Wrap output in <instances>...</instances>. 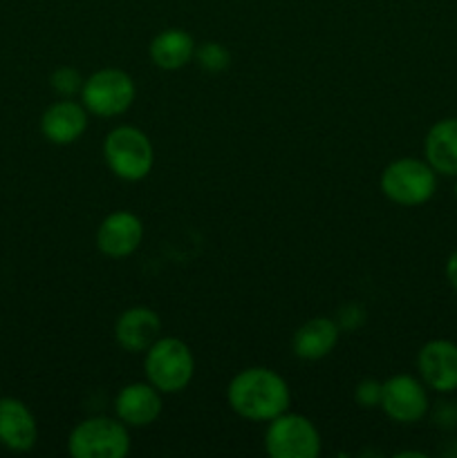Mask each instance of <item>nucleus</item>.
Returning a JSON list of instances; mask_svg holds the SVG:
<instances>
[{
    "instance_id": "14",
    "label": "nucleus",
    "mask_w": 457,
    "mask_h": 458,
    "mask_svg": "<svg viewBox=\"0 0 457 458\" xmlns=\"http://www.w3.org/2000/svg\"><path fill=\"white\" fill-rule=\"evenodd\" d=\"M39 441V425L18 398H0V443L12 452H30Z\"/></svg>"
},
{
    "instance_id": "2",
    "label": "nucleus",
    "mask_w": 457,
    "mask_h": 458,
    "mask_svg": "<svg viewBox=\"0 0 457 458\" xmlns=\"http://www.w3.org/2000/svg\"><path fill=\"white\" fill-rule=\"evenodd\" d=\"M103 159L115 177L124 182H142L155 165V150L143 130L134 125H119L110 130L103 141Z\"/></svg>"
},
{
    "instance_id": "8",
    "label": "nucleus",
    "mask_w": 457,
    "mask_h": 458,
    "mask_svg": "<svg viewBox=\"0 0 457 458\" xmlns=\"http://www.w3.org/2000/svg\"><path fill=\"white\" fill-rule=\"evenodd\" d=\"M379 407L394 423H419L430 407L428 387L421 378H415L410 374H397L392 378L384 380Z\"/></svg>"
},
{
    "instance_id": "5",
    "label": "nucleus",
    "mask_w": 457,
    "mask_h": 458,
    "mask_svg": "<svg viewBox=\"0 0 457 458\" xmlns=\"http://www.w3.org/2000/svg\"><path fill=\"white\" fill-rule=\"evenodd\" d=\"M67 450L74 458H125L130 454L128 425L108 416L81 420L67 438Z\"/></svg>"
},
{
    "instance_id": "9",
    "label": "nucleus",
    "mask_w": 457,
    "mask_h": 458,
    "mask_svg": "<svg viewBox=\"0 0 457 458\" xmlns=\"http://www.w3.org/2000/svg\"><path fill=\"white\" fill-rule=\"evenodd\" d=\"M417 371L433 392H457V344L444 338L428 340L417 353Z\"/></svg>"
},
{
    "instance_id": "10",
    "label": "nucleus",
    "mask_w": 457,
    "mask_h": 458,
    "mask_svg": "<svg viewBox=\"0 0 457 458\" xmlns=\"http://www.w3.org/2000/svg\"><path fill=\"white\" fill-rule=\"evenodd\" d=\"M143 242V222L130 210H115L97 228V249L110 259L130 258Z\"/></svg>"
},
{
    "instance_id": "6",
    "label": "nucleus",
    "mask_w": 457,
    "mask_h": 458,
    "mask_svg": "<svg viewBox=\"0 0 457 458\" xmlns=\"http://www.w3.org/2000/svg\"><path fill=\"white\" fill-rule=\"evenodd\" d=\"M137 97V85L133 76L116 67H103L85 79L81 89V103L94 116H119L130 110Z\"/></svg>"
},
{
    "instance_id": "20",
    "label": "nucleus",
    "mask_w": 457,
    "mask_h": 458,
    "mask_svg": "<svg viewBox=\"0 0 457 458\" xmlns=\"http://www.w3.org/2000/svg\"><path fill=\"white\" fill-rule=\"evenodd\" d=\"M381 392H384V383L375 378H366L358 383L357 392H354V398L361 407L370 410V407H379L381 405Z\"/></svg>"
},
{
    "instance_id": "4",
    "label": "nucleus",
    "mask_w": 457,
    "mask_h": 458,
    "mask_svg": "<svg viewBox=\"0 0 457 458\" xmlns=\"http://www.w3.org/2000/svg\"><path fill=\"white\" fill-rule=\"evenodd\" d=\"M379 183L381 192L392 204L412 208V206H424L433 199L437 192V173L430 168L426 159L401 157L385 165Z\"/></svg>"
},
{
    "instance_id": "17",
    "label": "nucleus",
    "mask_w": 457,
    "mask_h": 458,
    "mask_svg": "<svg viewBox=\"0 0 457 458\" xmlns=\"http://www.w3.org/2000/svg\"><path fill=\"white\" fill-rule=\"evenodd\" d=\"M195 40L188 34L186 30H179V27H168V30L160 31L155 38L151 40V61L155 63L160 70L175 72L186 67L188 63L195 58Z\"/></svg>"
},
{
    "instance_id": "13",
    "label": "nucleus",
    "mask_w": 457,
    "mask_h": 458,
    "mask_svg": "<svg viewBox=\"0 0 457 458\" xmlns=\"http://www.w3.org/2000/svg\"><path fill=\"white\" fill-rule=\"evenodd\" d=\"M116 419L128 428H148L161 414V392L151 383H130L115 398Z\"/></svg>"
},
{
    "instance_id": "18",
    "label": "nucleus",
    "mask_w": 457,
    "mask_h": 458,
    "mask_svg": "<svg viewBox=\"0 0 457 458\" xmlns=\"http://www.w3.org/2000/svg\"><path fill=\"white\" fill-rule=\"evenodd\" d=\"M195 61L200 63L202 70L209 72V74H220V72H224L231 65V52H228L222 43L209 40V43L200 45V47L195 49Z\"/></svg>"
},
{
    "instance_id": "3",
    "label": "nucleus",
    "mask_w": 457,
    "mask_h": 458,
    "mask_svg": "<svg viewBox=\"0 0 457 458\" xmlns=\"http://www.w3.org/2000/svg\"><path fill=\"white\" fill-rule=\"evenodd\" d=\"M146 378L161 394H179L195 376V358L191 347L179 338H157L143 360Z\"/></svg>"
},
{
    "instance_id": "23",
    "label": "nucleus",
    "mask_w": 457,
    "mask_h": 458,
    "mask_svg": "<svg viewBox=\"0 0 457 458\" xmlns=\"http://www.w3.org/2000/svg\"><path fill=\"white\" fill-rule=\"evenodd\" d=\"M455 199H457V177H455Z\"/></svg>"
},
{
    "instance_id": "11",
    "label": "nucleus",
    "mask_w": 457,
    "mask_h": 458,
    "mask_svg": "<svg viewBox=\"0 0 457 458\" xmlns=\"http://www.w3.org/2000/svg\"><path fill=\"white\" fill-rule=\"evenodd\" d=\"M88 116L83 103L72 101V98H61L52 103L40 116V132L54 146H70L79 141L88 130Z\"/></svg>"
},
{
    "instance_id": "22",
    "label": "nucleus",
    "mask_w": 457,
    "mask_h": 458,
    "mask_svg": "<svg viewBox=\"0 0 457 458\" xmlns=\"http://www.w3.org/2000/svg\"><path fill=\"white\" fill-rule=\"evenodd\" d=\"M403 456H417V458H426V454H421V452H399L397 458H403Z\"/></svg>"
},
{
    "instance_id": "12",
    "label": "nucleus",
    "mask_w": 457,
    "mask_h": 458,
    "mask_svg": "<svg viewBox=\"0 0 457 458\" xmlns=\"http://www.w3.org/2000/svg\"><path fill=\"white\" fill-rule=\"evenodd\" d=\"M157 338H161V320L152 309L133 307L116 318L115 340L124 352L146 353Z\"/></svg>"
},
{
    "instance_id": "1",
    "label": "nucleus",
    "mask_w": 457,
    "mask_h": 458,
    "mask_svg": "<svg viewBox=\"0 0 457 458\" xmlns=\"http://www.w3.org/2000/svg\"><path fill=\"white\" fill-rule=\"evenodd\" d=\"M227 401L240 419L269 423L289 410L291 392L278 371L269 367H249L233 376L227 387Z\"/></svg>"
},
{
    "instance_id": "19",
    "label": "nucleus",
    "mask_w": 457,
    "mask_h": 458,
    "mask_svg": "<svg viewBox=\"0 0 457 458\" xmlns=\"http://www.w3.org/2000/svg\"><path fill=\"white\" fill-rule=\"evenodd\" d=\"M83 76L74 67H58L52 76H49V85L54 92L63 98H72L74 94H81L83 89Z\"/></svg>"
},
{
    "instance_id": "16",
    "label": "nucleus",
    "mask_w": 457,
    "mask_h": 458,
    "mask_svg": "<svg viewBox=\"0 0 457 458\" xmlns=\"http://www.w3.org/2000/svg\"><path fill=\"white\" fill-rule=\"evenodd\" d=\"M424 159L444 177H457V116L439 119L424 139Z\"/></svg>"
},
{
    "instance_id": "15",
    "label": "nucleus",
    "mask_w": 457,
    "mask_h": 458,
    "mask_svg": "<svg viewBox=\"0 0 457 458\" xmlns=\"http://www.w3.org/2000/svg\"><path fill=\"white\" fill-rule=\"evenodd\" d=\"M339 325L336 320L325 316H318L307 320L305 325H300L296 329L294 338H291V349H294V356L300 360H323V358L330 356L334 352V347L339 344Z\"/></svg>"
},
{
    "instance_id": "7",
    "label": "nucleus",
    "mask_w": 457,
    "mask_h": 458,
    "mask_svg": "<svg viewBox=\"0 0 457 458\" xmlns=\"http://www.w3.org/2000/svg\"><path fill=\"white\" fill-rule=\"evenodd\" d=\"M264 450L272 458H316L321 454V432L303 414H285L269 420Z\"/></svg>"
},
{
    "instance_id": "21",
    "label": "nucleus",
    "mask_w": 457,
    "mask_h": 458,
    "mask_svg": "<svg viewBox=\"0 0 457 458\" xmlns=\"http://www.w3.org/2000/svg\"><path fill=\"white\" fill-rule=\"evenodd\" d=\"M444 273H446V280L448 284H451V289L457 293V250H453L451 258L446 259V268H444Z\"/></svg>"
}]
</instances>
